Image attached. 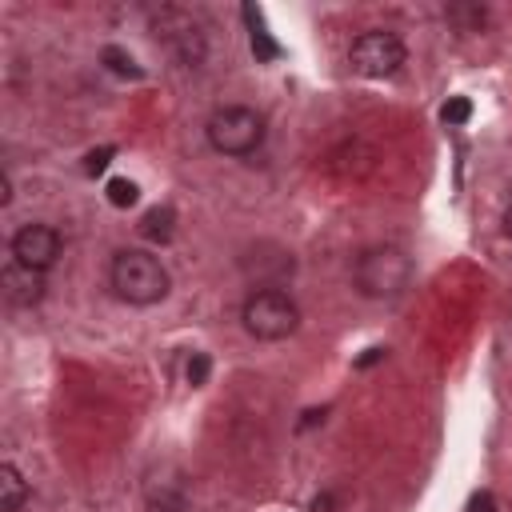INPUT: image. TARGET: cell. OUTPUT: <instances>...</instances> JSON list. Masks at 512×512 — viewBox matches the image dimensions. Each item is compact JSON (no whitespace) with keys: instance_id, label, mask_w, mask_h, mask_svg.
Here are the masks:
<instances>
[{"instance_id":"e0dca14e","label":"cell","mask_w":512,"mask_h":512,"mask_svg":"<svg viewBox=\"0 0 512 512\" xmlns=\"http://www.w3.org/2000/svg\"><path fill=\"white\" fill-rule=\"evenodd\" d=\"M472 512H496V504H492V496H488V492H480V496L472 500Z\"/></svg>"},{"instance_id":"7c38bea8","label":"cell","mask_w":512,"mask_h":512,"mask_svg":"<svg viewBox=\"0 0 512 512\" xmlns=\"http://www.w3.org/2000/svg\"><path fill=\"white\" fill-rule=\"evenodd\" d=\"M136 200H140L136 180H128V176H112V180H108V204H112V208H132Z\"/></svg>"},{"instance_id":"277c9868","label":"cell","mask_w":512,"mask_h":512,"mask_svg":"<svg viewBox=\"0 0 512 512\" xmlns=\"http://www.w3.org/2000/svg\"><path fill=\"white\" fill-rule=\"evenodd\" d=\"M244 332L256 340H288L300 328V308L280 288H256L240 308Z\"/></svg>"},{"instance_id":"4fadbf2b","label":"cell","mask_w":512,"mask_h":512,"mask_svg":"<svg viewBox=\"0 0 512 512\" xmlns=\"http://www.w3.org/2000/svg\"><path fill=\"white\" fill-rule=\"evenodd\" d=\"M440 120H444L448 128H464V124L472 120V100H468V96H448L444 108H440Z\"/></svg>"},{"instance_id":"6da1fadb","label":"cell","mask_w":512,"mask_h":512,"mask_svg":"<svg viewBox=\"0 0 512 512\" xmlns=\"http://www.w3.org/2000/svg\"><path fill=\"white\" fill-rule=\"evenodd\" d=\"M108 284L120 300L136 304V308H148L156 300L168 296V268L160 264V256L144 252V248H120L108 264Z\"/></svg>"},{"instance_id":"ac0fdd59","label":"cell","mask_w":512,"mask_h":512,"mask_svg":"<svg viewBox=\"0 0 512 512\" xmlns=\"http://www.w3.org/2000/svg\"><path fill=\"white\" fill-rule=\"evenodd\" d=\"M148 512H184V508H176V504H156V508H148Z\"/></svg>"},{"instance_id":"7a4b0ae2","label":"cell","mask_w":512,"mask_h":512,"mask_svg":"<svg viewBox=\"0 0 512 512\" xmlns=\"http://www.w3.org/2000/svg\"><path fill=\"white\" fill-rule=\"evenodd\" d=\"M352 280L360 288V296L368 300H392L408 288L412 280V260L392 248V244H376V248H364L352 264Z\"/></svg>"},{"instance_id":"5b68a950","label":"cell","mask_w":512,"mask_h":512,"mask_svg":"<svg viewBox=\"0 0 512 512\" xmlns=\"http://www.w3.org/2000/svg\"><path fill=\"white\" fill-rule=\"evenodd\" d=\"M348 64L356 76L364 80H384L392 72H400L404 64V40L396 32H384V28H368L352 40L348 48Z\"/></svg>"},{"instance_id":"30bf717a","label":"cell","mask_w":512,"mask_h":512,"mask_svg":"<svg viewBox=\"0 0 512 512\" xmlns=\"http://www.w3.org/2000/svg\"><path fill=\"white\" fill-rule=\"evenodd\" d=\"M244 20H248V40H252L256 60H276V56H280V44L268 36V28L260 24V12H256L252 4H244Z\"/></svg>"},{"instance_id":"3957f363","label":"cell","mask_w":512,"mask_h":512,"mask_svg":"<svg viewBox=\"0 0 512 512\" xmlns=\"http://www.w3.org/2000/svg\"><path fill=\"white\" fill-rule=\"evenodd\" d=\"M204 136L220 156H248L264 144V116L244 104H224L208 116Z\"/></svg>"},{"instance_id":"9a60e30c","label":"cell","mask_w":512,"mask_h":512,"mask_svg":"<svg viewBox=\"0 0 512 512\" xmlns=\"http://www.w3.org/2000/svg\"><path fill=\"white\" fill-rule=\"evenodd\" d=\"M208 372H212L208 352H192V360H188V384H192V388H200V384L208 380Z\"/></svg>"},{"instance_id":"8992f818","label":"cell","mask_w":512,"mask_h":512,"mask_svg":"<svg viewBox=\"0 0 512 512\" xmlns=\"http://www.w3.org/2000/svg\"><path fill=\"white\" fill-rule=\"evenodd\" d=\"M12 260H20V264H28L36 272H48L60 260V232L52 224H24V228H16Z\"/></svg>"},{"instance_id":"9c48e42d","label":"cell","mask_w":512,"mask_h":512,"mask_svg":"<svg viewBox=\"0 0 512 512\" xmlns=\"http://www.w3.org/2000/svg\"><path fill=\"white\" fill-rule=\"evenodd\" d=\"M136 232H140V240H148V244H168L172 232H176V212H172L168 204H156V208H148V212L140 216Z\"/></svg>"},{"instance_id":"5bb4252c","label":"cell","mask_w":512,"mask_h":512,"mask_svg":"<svg viewBox=\"0 0 512 512\" xmlns=\"http://www.w3.org/2000/svg\"><path fill=\"white\" fill-rule=\"evenodd\" d=\"M112 156H116V148H112V144H104V148H92V152L84 156V176H100V172L112 164Z\"/></svg>"},{"instance_id":"52a82bcc","label":"cell","mask_w":512,"mask_h":512,"mask_svg":"<svg viewBox=\"0 0 512 512\" xmlns=\"http://www.w3.org/2000/svg\"><path fill=\"white\" fill-rule=\"evenodd\" d=\"M0 288H4V300L12 308H32V304L44 300L48 284H44V272H36V268H28L20 260H8L4 272H0Z\"/></svg>"},{"instance_id":"ba28073f","label":"cell","mask_w":512,"mask_h":512,"mask_svg":"<svg viewBox=\"0 0 512 512\" xmlns=\"http://www.w3.org/2000/svg\"><path fill=\"white\" fill-rule=\"evenodd\" d=\"M28 496H32V484L24 480V472L12 460H4L0 464V508L4 512H20Z\"/></svg>"},{"instance_id":"2e32d148","label":"cell","mask_w":512,"mask_h":512,"mask_svg":"<svg viewBox=\"0 0 512 512\" xmlns=\"http://www.w3.org/2000/svg\"><path fill=\"white\" fill-rule=\"evenodd\" d=\"M0 204H12V176L0 172Z\"/></svg>"},{"instance_id":"8fae6325","label":"cell","mask_w":512,"mask_h":512,"mask_svg":"<svg viewBox=\"0 0 512 512\" xmlns=\"http://www.w3.org/2000/svg\"><path fill=\"white\" fill-rule=\"evenodd\" d=\"M100 64H104L112 76H120V80H140V76H144V68L132 60V52H124V48H116V44L100 48Z\"/></svg>"},{"instance_id":"d6986e66","label":"cell","mask_w":512,"mask_h":512,"mask_svg":"<svg viewBox=\"0 0 512 512\" xmlns=\"http://www.w3.org/2000/svg\"><path fill=\"white\" fill-rule=\"evenodd\" d=\"M504 232H508V236H512V208H508V212H504Z\"/></svg>"}]
</instances>
